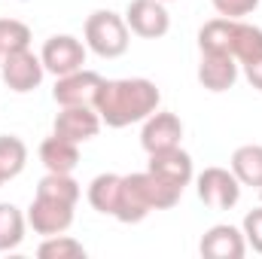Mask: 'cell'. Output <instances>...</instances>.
<instances>
[{
    "label": "cell",
    "instance_id": "obj_1",
    "mask_svg": "<svg viewBox=\"0 0 262 259\" xmlns=\"http://www.w3.org/2000/svg\"><path fill=\"white\" fill-rule=\"evenodd\" d=\"M162 104V92L152 79L128 76V79H104L95 110L107 128H128L134 122H143L152 116Z\"/></svg>",
    "mask_w": 262,
    "mask_h": 259
},
{
    "label": "cell",
    "instance_id": "obj_2",
    "mask_svg": "<svg viewBox=\"0 0 262 259\" xmlns=\"http://www.w3.org/2000/svg\"><path fill=\"white\" fill-rule=\"evenodd\" d=\"M82 37H85V46L98 58H119L128 52L131 43L125 15H116L113 9H95L82 25Z\"/></svg>",
    "mask_w": 262,
    "mask_h": 259
},
{
    "label": "cell",
    "instance_id": "obj_3",
    "mask_svg": "<svg viewBox=\"0 0 262 259\" xmlns=\"http://www.w3.org/2000/svg\"><path fill=\"white\" fill-rule=\"evenodd\" d=\"M195 189L204 207L210 210H232L241 201V183L232 174V168H220V165L204 168L195 177Z\"/></svg>",
    "mask_w": 262,
    "mask_h": 259
},
{
    "label": "cell",
    "instance_id": "obj_4",
    "mask_svg": "<svg viewBox=\"0 0 262 259\" xmlns=\"http://www.w3.org/2000/svg\"><path fill=\"white\" fill-rule=\"evenodd\" d=\"M73 210H76V204H70V201L37 192L25 217H28V226L37 235L49 238V235H64L67 229L73 226Z\"/></svg>",
    "mask_w": 262,
    "mask_h": 259
},
{
    "label": "cell",
    "instance_id": "obj_5",
    "mask_svg": "<svg viewBox=\"0 0 262 259\" xmlns=\"http://www.w3.org/2000/svg\"><path fill=\"white\" fill-rule=\"evenodd\" d=\"M85 55H89V46L82 40H76L73 34H52L40 49V61L46 67V73H52V76H64V73L79 70L85 64Z\"/></svg>",
    "mask_w": 262,
    "mask_h": 259
},
{
    "label": "cell",
    "instance_id": "obj_6",
    "mask_svg": "<svg viewBox=\"0 0 262 259\" xmlns=\"http://www.w3.org/2000/svg\"><path fill=\"white\" fill-rule=\"evenodd\" d=\"M0 76L15 95H28L34 89H40L46 67L40 61V55H34L31 49H21V52H9L0 58Z\"/></svg>",
    "mask_w": 262,
    "mask_h": 259
},
{
    "label": "cell",
    "instance_id": "obj_7",
    "mask_svg": "<svg viewBox=\"0 0 262 259\" xmlns=\"http://www.w3.org/2000/svg\"><path fill=\"white\" fill-rule=\"evenodd\" d=\"M104 85V76L98 70H73L64 76H55V89H52V98L58 107H76V104H89L95 107V98Z\"/></svg>",
    "mask_w": 262,
    "mask_h": 259
},
{
    "label": "cell",
    "instance_id": "obj_8",
    "mask_svg": "<svg viewBox=\"0 0 262 259\" xmlns=\"http://www.w3.org/2000/svg\"><path fill=\"white\" fill-rule=\"evenodd\" d=\"M149 213H152V201H149V186H146V171L125 174L119 183V201H116L113 220L131 226V223H143Z\"/></svg>",
    "mask_w": 262,
    "mask_h": 259
},
{
    "label": "cell",
    "instance_id": "obj_9",
    "mask_svg": "<svg viewBox=\"0 0 262 259\" xmlns=\"http://www.w3.org/2000/svg\"><path fill=\"white\" fill-rule=\"evenodd\" d=\"M125 25L134 37L159 40L171 31V15L162 0H131L125 9Z\"/></svg>",
    "mask_w": 262,
    "mask_h": 259
},
{
    "label": "cell",
    "instance_id": "obj_10",
    "mask_svg": "<svg viewBox=\"0 0 262 259\" xmlns=\"http://www.w3.org/2000/svg\"><path fill=\"white\" fill-rule=\"evenodd\" d=\"M101 125H104V122H101V116H98L95 107L76 104V107H61V110L55 113L52 134L67 137V140H73V143H85V140L98 137Z\"/></svg>",
    "mask_w": 262,
    "mask_h": 259
},
{
    "label": "cell",
    "instance_id": "obj_11",
    "mask_svg": "<svg viewBox=\"0 0 262 259\" xmlns=\"http://www.w3.org/2000/svg\"><path fill=\"white\" fill-rule=\"evenodd\" d=\"M183 140V122L177 113H168V110H156L152 116L143 119V128H140V146L149 153H162V149H171V146H180Z\"/></svg>",
    "mask_w": 262,
    "mask_h": 259
},
{
    "label": "cell",
    "instance_id": "obj_12",
    "mask_svg": "<svg viewBox=\"0 0 262 259\" xmlns=\"http://www.w3.org/2000/svg\"><path fill=\"white\" fill-rule=\"evenodd\" d=\"M146 171L186 189L192 180H195V165H192V156L183 149V146H171V149H162V153H149V162H146Z\"/></svg>",
    "mask_w": 262,
    "mask_h": 259
},
{
    "label": "cell",
    "instance_id": "obj_13",
    "mask_svg": "<svg viewBox=\"0 0 262 259\" xmlns=\"http://www.w3.org/2000/svg\"><path fill=\"white\" fill-rule=\"evenodd\" d=\"M198 250L204 259H241L247 253V241H244V232L238 226L216 223L201 235Z\"/></svg>",
    "mask_w": 262,
    "mask_h": 259
},
{
    "label": "cell",
    "instance_id": "obj_14",
    "mask_svg": "<svg viewBox=\"0 0 262 259\" xmlns=\"http://www.w3.org/2000/svg\"><path fill=\"white\" fill-rule=\"evenodd\" d=\"M198 82L207 92H229L238 82V61L226 52H201L198 61Z\"/></svg>",
    "mask_w": 262,
    "mask_h": 259
},
{
    "label": "cell",
    "instance_id": "obj_15",
    "mask_svg": "<svg viewBox=\"0 0 262 259\" xmlns=\"http://www.w3.org/2000/svg\"><path fill=\"white\" fill-rule=\"evenodd\" d=\"M40 162L52 174H73L76 165H79V143L52 134L40 143Z\"/></svg>",
    "mask_w": 262,
    "mask_h": 259
},
{
    "label": "cell",
    "instance_id": "obj_16",
    "mask_svg": "<svg viewBox=\"0 0 262 259\" xmlns=\"http://www.w3.org/2000/svg\"><path fill=\"white\" fill-rule=\"evenodd\" d=\"M232 174L238 177L241 186H253L262 189V143H244L232 153V162H229Z\"/></svg>",
    "mask_w": 262,
    "mask_h": 259
},
{
    "label": "cell",
    "instance_id": "obj_17",
    "mask_svg": "<svg viewBox=\"0 0 262 259\" xmlns=\"http://www.w3.org/2000/svg\"><path fill=\"white\" fill-rule=\"evenodd\" d=\"M119 183H122V174H98L89 183V204L98 213L113 217L116 213V201H119Z\"/></svg>",
    "mask_w": 262,
    "mask_h": 259
},
{
    "label": "cell",
    "instance_id": "obj_18",
    "mask_svg": "<svg viewBox=\"0 0 262 259\" xmlns=\"http://www.w3.org/2000/svg\"><path fill=\"white\" fill-rule=\"evenodd\" d=\"M25 229H28V217L15 204L0 201V253L15 250L25 241Z\"/></svg>",
    "mask_w": 262,
    "mask_h": 259
},
{
    "label": "cell",
    "instance_id": "obj_19",
    "mask_svg": "<svg viewBox=\"0 0 262 259\" xmlns=\"http://www.w3.org/2000/svg\"><path fill=\"white\" fill-rule=\"evenodd\" d=\"M28 165V146L15 134H0V174L6 180L18 177Z\"/></svg>",
    "mask_w": 262,
    "mask_h": 259
},
{
    "label": "cell",
    "instance_id": "obj_20",
    "mask_svg": "<svg viewBox=\"0 0 262 259\" xmlns=\"http://www.w3.org/2000/svg\"><path fill=\"white\" fill-rule=\"evenodd\" d=\"M37 192L40 195H52V198H61V201H70V204H76L79 201V183L73 180V174H52V171H46V177L37 183Z\"/></svg>",
    "mask_w": 262,
    "mask_h": 259
},
{
    "label": "cell",
    "instance_id": "obj_21",
    "mask_svg": "<svg viewBox=\"0 0 262 259\" xmlns=\"http://www.w3.org/2000/svg\"><path fill=\"white\" fill-rule=\"evenodd\" d=\"M40 259H85V247L70 235H49L37 247Z\"/></svg>",
    "mask_w": 262,
    "mask_h": 259
},
{
    "label": "cell",
    "instance_id": "obj_22",
    "mask_svg": "<svg viewBox=\"0 0 262 259\" xmlns=\"http://www.w3.org/2000/svg\"><path fill=\"white\" fill-rule=\"evenodd\" d=\"M31 49V28L18 18H0V55Z\"/></svg>",
    "mask_w": 262,
    "mask_h": 259
},
{
    "label": "cell",
    "instance_id": "obj_23",
    "mask_svg": "<svg viewBox=\"0 0 262 259\" xmlns=\"http://www.w3.org/2000/svg\"><path fill=\"white\" fill-rule=\"evenodd\" d=\"M241 232H244V241L247 247H253L256 253H262V204L247 210L244 223H241Z\"/></svg>",
    "mask_w": 262,
    "mask_h": 259
},
{
    "label": "cell",
    "instance_id": "obj_24",
    "mask_svg": "<svg viewBox=\"0 0 262 259\" xmlns=\"http://www.w3.org/2000/svg\"><path fill=\"white\" fill-rule=\"evenodd\" d=\"M210 3H213L216 15H223V18H244L250 12H256V6H259V0H210Z\"/></svg>",
    "mask_w": 262,
    "mask_h": 259
},
{
    "label": "cell",
    "instance_id": "obj_25",
    "mask_svg": "<svg viewBox=\"0 0 262 259\" xmlns=\"http://www.w3.org/2000/svg\"><path fill=\"white\" fill-rule=\"evenodd\" d=\"M241 70H244L247 82H250L256 92H262V55L259 58H253V61H247V64H241Z\"/></svg>",
    "mask_w": 262,
    "mask_h": 259
},
{
    "label": "cell",
    "instance_id": "obj_26",
    "mask_svg": "<svg viewBox=\"0 0 262 259\" xmlns=\"http://www.w3.org/2000/svg\"><path fill=\"white\" fill-rule=\"evenodd\" d=\"M3 183H6V177H3V174H0V186H3Z\"/></svg>",
    "mask_w": 262,
    "mask_h": 259
},
{
    "label": "cell",
    "instance_id": "obj_27",
    "mask_svg": "<svg viewBox=\"0 0 262 259\" xmlns=\"http://www.w3.org/2000/svg\"><path fill=\"white\" fill-rule=\"evenodd\" d=\"M162 3H174V0H162Z\"/></svg>",
    "mask_w": 262,
    "mask_h": 259
},
{
    "label": "cell",
    "instance_id": "obj_28",
    "mask_svg": "<svg viewBox=\"0 0 262 259\" xmlns=\"http://www.w3.org/2000/svg\"><path fill=\"white\" fill-rule=\"evenodd\" d=\"M259 198H262V189H259Z\"/></svg>",
    "mask_w": 262,
    "mask_h": 259
},
{
    "label": "cell",
    "instance_id": "obj_29",
    "mask_svg": "<svg viewBox=\"0 0 262 259\" xmlns=\"http://www.w3.org/2000/svg\"><path fill=\"white\" fill-rule=\"evenodd\" d=\"M0 58H3V55H0Z\"/></svg>",
    "mask_w": 262,
    "mask_h": 259
}]
</instances>
